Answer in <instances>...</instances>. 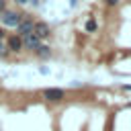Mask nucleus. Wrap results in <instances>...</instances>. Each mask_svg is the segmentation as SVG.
I'll return each mask as SVG.
<instances>
[{
	"label": "nucleus",
	"mask_w": 131,
	"mask_h": 131,
	"mask_svg": "<svg viewBox=\"0 0 131 131\" xmlns=\"http://www.w3.org/2000/svg\"><path fill=\"white\" fill-rule=\"evenodd\" d=\"M20 39H23V49H31V51H35V49L41 45V39H39L35 33L25 35V37H20Z\"/></svg>",
	"instance_id": "423d86ee"
},
{
	"label": "nucleus",
	"mask_w": 131,
	"mask_h": 131,
	"mask_svg": "<svg viewBox=\"0 0 131 131\" xmlns=\"http://www.w3.org/2000/svg\"><path fill=\"white\" fill-rule=\"evenodd\" d=\"M86 33H92V31H96V20L94 18H90V20H86Z\"/></svg>",
	"instance_id": "6e6552de"
},
{
	"label": "nucleus",
	"mask_w": 131,
	"mask_h": 131,
	"mask_svg": "<svg viewBox=\"0 0 131 131\" xmlns=\"http://www.w3.org/2000/svg\"><path fill=\"white\" fill-rule=\"evenodd\" d=\"M14 2H16V4H27L29 0H14Z\"/></svg>",
	"instance_id": "ddd939ff"
},
{
	"label": "nucleus",
	"mask_w": 131,
	"mask_h": 131,
	"mask_svg": "<svg viewBox=\"0 0 131 131\" xmlns=\"http://www.w3.org/2000/svg\"><path fill=\"white\" fill-rule=\"evenodd\" d=\"M41 96L47 102H61L66 98V90H61V88H45L41 92Z\"/></svg>",
	"instance_id": "f03ea898"
},
{
	"label": "nucleus",
	"mask_w": 131,
	"mask_h": 131,
	"mask_svg": "<svg viewBox=\"0 0 131 131\" xmlns=\"http://www.w3.org/2000/svg\"><path fill=\"white\" fill-rule=\"evenodd\" d=\"M35 53H37V57H41V59H47V57H51V49H49V45H39L37 49H35Z\"/></svg>",
	"instance_id": "0eeeda50"
},
{
	"label": "nucleus",
	"mask_w": 131,
	"mask_h": 131,
	"mask_svg": "<svg viewBox=\"0 0 131 131\" xmlns=\"http://www.w3.org/2000/svg\"><path fill=\"white\" fill-rule=\"evenodd\" d=\"M4 45H6V51L8 53H18V51H23V39L14 33V35H8L6 37V41H4Z\"/></svg>",
	"instance_id": "7ed1b4c3"
},
{
	"label": "nucleus",
	"mask_w": 131,
	"mask_h": 131,
	"mask_svg": "<svg viewBox=\"0 0 131 131\" xmlns=\"http://www.w3.org/2000/svg\"><path fill=\"white\" fill-rule=\"evenodd\" d=\"M104 2H106V4H108V6H115V4H117V2H119V0H104Z\"/></svg>",
	"instance_id": "9b49d317"
},
{
	"label": "nucleus",
	"mask_w": 131,
	"mask_h": 131,
	"mask_svg": "<svg viewBox=\"0 0 131 131\" xmlns=\"http://www.w3.org/2000/svg\"><path fill=\"white\" fill-rule=\"evenodd\" d=\"M33 27H35V20H33V18L23 16V20H20V23H18V27H16V35H18V37L31 35V33H33Z\"/></svg>",
	"instance_id": "20e7f679"
},
{
	"label": "nucleus",
	"mask_w": 131,
	"mask_h": 131,
	"mask_svg": "<svg viewBox=\"0 0 131 131\" xmlns=\"http://www.w3.org/2000/svg\"><path fill=\"white\" fill-rule=\"evenodd\" d=\"M8 55V51H6V45H4V41H0V57H6Z\"/></svg>",
	"instance_id": "1a4fd4ad"
},
{
	"label": "nucleus",
	"mask_w": 131,
	"mask_h": 131,
	"mask_svg": "<svg viewBox=\"0 0 131 131\" xmlns=\"http://www.w3.org/2000/svg\"><path fill=\"white\" fill-rule=\"evenodd\" d=\"M20 20H23V14L16 12V10H8V8H6V10L0 14V25H2L4 29H16Z\"/></svg>",
	"instance_id": "f257e3e1"
},
{
	"label": "nucleus",
	"mask_w": 131,
	"mask_h": 131,
	"mask_svg": "<svg viewBox=\"0 0 131 131\" xmlns=\"http://www.w3.org/2000/svg\"><path fill=\"white\" fill-rule=\"evenodd\" d=\"M6 10V0H0V14Z\"/></svg>",
	"instance_id": "9d476101"
},
{
	"label": "nucleus",
	"mask_w": 131,
	"mask_h": 131,
	"mask_svg": "<svg viewBox=\"0 0 131 131\" xmlns=\"http://www.w3.org/2000/svg\"><path fill=\"white\" fill-rule=\"evenodd\" d=\"M70 4H72V6H74V4H76V0H70Z\"/></svg>",
	"instance_id": "4468645a"
},
{
	"label": "nucleus",
	"mask_w": 131,
	"mask_h": 131,
	"mask_svg": "<svg viewBox=\"0 0 131 131\" xmlns=\"http://www.w3.org/2000/svg\"><path fill=\"white\" fill-rule=\"evenodd\" d=\"M4 35H6V33H4V29H2V27H0V41H2V39H4Z\"/></svg>",
	"instance_id": "f8f14e48"
},
{
	"label": "nucleus",
	"mask_w": 131,
	"mask_h": 131,
	"mask_svg": "<svg viewBox=\"0 0 131 131\" xmlns=\"http://www.w3.org/2000/svg\"><path fill=\"white\" fill-rule=\"evenodd\" d=\"M33 33L43 41V39H47L49 35H51V29H49V25L47 23H43V20H35V27H33Z\"/></svg>",
	"instance_id": "39448f33"
}]
</instances>
